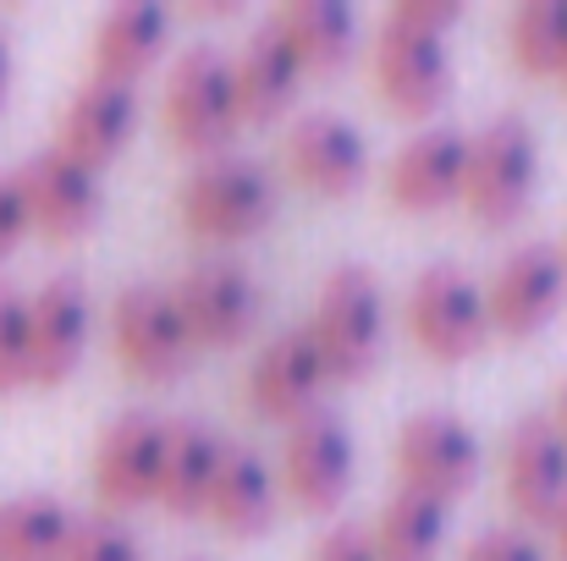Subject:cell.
<instances>
[{
	"mask_svg": "<svg viewBox=\"0 0 567 561\" xmlns=\"http://www.w3.org/2000/svg\"><path fill=\"white\" fill-rule=\"evenodd\" d=\"M28 385V292L0 281V396Z\"/></svg>",
	"mask_w": 567,
	"mask_h": 561,
	"instance_id": "29",
	"label": "cell"
},
{
	"mask_svg": "<svg viewBox=\"0 0 567 561\" xmlns=\"http://www.w3.org/2000/svg\"><path fill=\"white\" fill-rule=\"evenodd\" d=\"M276 215V172L243 155H215L198 160L177 187V220L193 242L231 248L248 242L270 226Z\"/></svg>",
	"mask_w": 567,
	"mask_h": 561,
	"instance_id": "2",
	"label": "cell"
},
{
	"mask_svg": "<svg viewBox=\"0 0 567 561\" xmlns=\"http://www.w3.org/2000/svg\"><path fill=\"white\" fill-rule=\"evenodd\" d=\"M557 83H563V89H567V66H563V77H557Z\"/></svg>",
	"mask_w": 567,
	"mask_h": 561,
	"instance_id": "37",
	"label": "cell"
},
{
	"mask_svg": "<svg viewBox=\"0 0 567 561\" xmlns=\"http://www.w3.org/2000/svg\"><path fill=\"white\" fill-rule=\"evenodd\" d=\"M133 127H138V94L122 89V83H100L89 77L66 105H61V122H55V155L78 160L83 172L105 177V166L133 144Z\"/></svg>",
	"mask_w": 567,
	"mask_h": 561,
	"instance_id": "18",
	"label": "cell"
},
{
	"mask_svg": "<svg viewBox=\"0 0 567 561\" xmlns=\"http://www.w3.org/2000/svg\"><path fill=\"white\" fill-rule=\"evenodd\" d=\"M6 100H11V39L0 28V116H6Z\"/></svg>",
	"mask_w": 567,
	"mask_h": 561,
	"instance_id": "34",
	"label": "cell"
},
{
	"mask_svg": "<svg viewBox=\"0 0 567 561\" xmlns=\"http://www.w3.org/2000/svg\"><path fill=\"white\" fill-rule=\"evenodd\" d=\"M385 22L408 28V33H430V39H446L457 22H463V6L457 0H396L385 11Z\"/></svg>",
	"mask_w": 567,
	"mask_h": 561,
	"instance_id": "30",
	"label": "cell"
},
{
	"mask_svg": "<svg viewBox=\"0 0 567 561\" xmlns=\"http://www.w3.org/2000/svg\"><path fill=\"white\" fill-rule=\"evenodd\" d=\"M551 424L563 429V440H567V380H563V391H557V413H551Z\"/></svg>",
	"mask_w": 567,
	"mask_h": 561,
	"instance_id": "36",
	"label": "cell"
},
{
	"mask_svg": "<svg viewBox=\"0 0 567 561\" xmlns=\"http://www.w3.org/2000/svg\"><path fill=\"white\" fill-rule=\"evenodd\" d=\"M331 380L320 370V353H315V342H309V331L303 325H292V331H276L259 353H254V364H248V380H243V402L265 418V424H298L303 413H315L320 407V391H326Z\"/></svg>",
	"mask_w": 567,
	"mask_h": 561,
	"instance_id": "17",
	"label": "cell"
},
{
	"mask_svg": "<svg viewBox=\"0 0 567 561\" xmlns=\"http://www.w3.org/2000/svg\"><path fill=\"white\" fill-rule=\"evenodd\" d=\"M28 237V209H22V193L11 177H0V264L17 253V242Z\"/></svg>",
	"mask_w": 567,
	"mask_h": 561,
	"instance_id": "33",
	"label": "cell"
},
{
	"mask_svg": "<svg viewBox=\"0 0 567 561\" xmlns=\"http://www.w3.org/2000/svg\"><path fill=\"white\" fill-rule=\"evenodd\" d=\"M507 55L524 77H563L567 66V0H529L507 22Z\"/></svg>",
	"mask_w": 567,
	"mask_h": 561,
	"instance_id": "27",
	"label": "cell"
},
{
	"mask_svg": "<svg viewBox=\"0 0 567 561\" xmlns=\"http://www.w3.org/2000/svg\"><path fill=\"white\" fill-rule=\"evenodd\" d=\"M161 122L183 155H198V160L226 155V144L243 133L237 105H231V77H226V50L193 44L172 61L166 94H161Z\"/></svg>",
	"mask_w": 567,
	"mask_h": 561,
	"instance_id": "5",
	"label": "cell"
},
{
	"mask_svg": "<svg viewBox=\"0 0 567 561\" xmlns=\"http://www.w3.org/2000/svg\"><path fill=\"white\" fill-rule=\"evenodd\" d=\"M172 303L193 336V353H231L254 336L265 292L237 259H198L172 287Z\"/></svg>",
	"mask_w": 567,
	"mask_h": 561,
	"instance_id": "9",
	"label": "cell"
},
{
	"mask_svg": "<svg viewBox=\"0 0 567 561\" xmlns=\"http://www.w3.org/2000/svg\"><path fill=\"white\" fill-rule=\"evenodd\" d=\"M309 561H375V557H370V540H364V529H353V523H337V529H326V534L315 540Z\"/></svg>",
	"mask_w": 567,
	"mask_h": 561,
	"instance_id": "32",
	"label": "cell"
},
{
	"mask_svg": "<svg viewBox=\"0 0 567 561\" xmlns=\"http://www.w3.org/2000/svg\"><path fill=\"white\" fill-rule=\"evenodd\" d=\"M220 435L204 418H166L161 429V468H155V507L172 518H204V496L220 463Z\"/></svg>",
	"mask_w": 567,
	"mask_h": 561,
	"instance_id": "23",
	"label": "cell"
},
{
	"mask_svg": "<svg viewBox=\"0 0 567 561\" xmlns=\"http://www.w3.org/2000/svg\"><path fill=\"white\" fill-rule=\"evenodd\" d=\"M265 28L281 39V50L298 61L303 77H337L359 44V17L342 0H287L270 11Z\"/></svg>",
	"mask_w": 567,
	"mask_h": 561,
	"instance_id": "22",
	"label": "cell"
},
{
	"mask_svg": "<svg viewBox=\"0 0 567 561\" xmlns=\"http://www.w3.org/2000/svg\"><path fill=\"white\" fill-rule=\"evenodd\" d=\"M161 429H166V418H155L144 407L105 424V435L94 446V463H89V485H94V501L105 507V518H122V512H138V507L155 501Z\"/></svg>",
	"mask_w": 567,
	"mask_h": 561,
	"instance_id": "16",
	"label": "cell"
},
{
	"mask_svg": "<svg viewBox=\"0 0 567 561\" xmlns=\"http://www.w3.org/2000/svg\"><path fill=\"white\" fill-rule=\"evenodd\" d=\"M55 561H144V540L122 518L94 512V518H72Z\"/></svg>",
	"mask_w": 567,
	"mask_h": 561,
	"instance_id": "28",
	"label": "cell"
},
{
	"mask_svg": "<svg viewBox=\"0 0 567 561\" xmlns=\"http://www.w3.org/2000/svg\"><path fill=\"white\" fill-rule=\"evenodd\" d=\"M281 177L309 193V198H348L353 187L370 177V144L353 122L342 116H298L287 133H281Z\"/></svg>",
	"mask_w": 567,
	"mask_h": 561,
	"instance_id": "13",
	"label": "cell"
},
{
	"mask_svg": "<svg viewBox=\"0 0 567 561\" xmlns=\"http://www.w3.org/2000/svg\"><path fill=\"white\" fill-rule=\"evenodd\" d=\"M551 540H557V561H567V501H563V512L551 518Z\"/></svg>",
	"mask_w": 567,
	"mask_h": 561,
	"instance_id": "35",
	"label": "cell"
},
{
	"mask_svg": "<svg viewBox=\"0 0 567 561\" xmlns=\"http://www.w3.org/2000/svg\"><path fill=\"white\" fill-rule=\"evenodd\" d=\"M502 496L535 529H551V518L563 512L567 440H563V429L551 424V413H529V418H518L507 429V446H502Z\"/></svg>",
	"mask_w": 567,
	"mask_h": 561,
	"instance_id": "15",
	"label": "cell"
},
{
	"mask_svg": "<svg viewBox=\"0 0 567 561\" xmlns=\"http://www.w3.org/2000/svg\"><path fill=\"white\" fill-rule=\"evenodd\" d=\"M457 561H551V557L529 534H518V529H491V534L468 540V551Z\"/></svg>",
	"mask_w": 567,
	"mask_h": 561,
	"instance_id": "31",
	"label": "cell"
},
{
	"mask_svg": "<svg viewBox=\"0 0 567 561\" xmlns=\"http://www.w3.org/2000/svg\"><path fill=\"white\" fill-rule=\"evenodd\" d=\"M226 77H231V105H237V127H276L292 100H298V61L281 50V39L270 28H254L231 55H226Z\"/></svg>",
	"mask_w": 567,
	"mask_h": 561,
	"instance_id": "21",
	"label": "cell"
},
{
	"mask_svg": "<svg viewBox=\"0 0 567 561\" xmlns=\"http://www.w3.org/2000/svg\"><path fill=\"white\" fill-rule=\"evenodd\" d=\"M370 89L375 100L402 116V122H424L441 111V100L452 94V55L446 39L430 33H408L396 22H380L375 44H370Z\"/></svg>",
	"mask_w": 567,
	"mask_h": 561,
	"instance_id": "11",
	"label": "cell"
},
{
	"mask_svg": "<svg viewBox=\"0 0 567 561\" xmlns=\"http://www.w3.org/2000/svg\"><path fill=\"white\" fill-rule=\"evenodd\" d=\"M11 183L22 193L28 231H39L55 248L83 242L94 231V220L105 215V177L83 172L78 160H66L55 149H39L22 172H11Z\"/></svg>",
	"mask_w": 567,
	"mask_h": 561,
	"instance_id": "12",
	"label": "cell"
},
{
	"mask_svg": "<svg viewBox=\"0 0 567 561\" xmlns=\"http://www.w3.org/2000/svg\"><path fill=\"white\" fill-rule=\"evenodd\" d=\"M540 187V144L524 116H491L463 149V187L457 204L474 226L502 231L518 226Z\"/></svg>",
	"mask_w": 567,
	"mask_h": 561,
	"instance_id": "1",
	"label": "cell"
},
{
	"mask_svg": "<svg viewBox=\"0 0 567 561\" xmlns=\"http://www.w3.org/2000/svg\"><path fill=\"white\" fill-rule=\"evenodd\" d=\"M353 468H359V446H353L348 418H337L331 407H315L298 424H287L281 457H276L270 474H276L281 501H292L309 518H326V512L342 507V496L353 485Z\"/></svg>",
	"mask_w": 567,
	"mask_h": 561,
	"instance_id": "6",
	"label": "cell"
},
{
	"mask_svg": "<svg viewBox=\"0 0 567 561\" xmlns=\"http://www.w3.org/2000/svg\"><path fill=\"white\" fill-rule=\"evenodd\" d=\"M485 298V320H491V336H507V342H529L540 336L557 309L567 298V264L557 242H524L513 248L496 276L480 287Z\"/></svg>",
	"mask_w": 567,
	"mask_h": 561,
	"instance_id": "10",
	"label": "cell"
},
{
	"mask_svg": "<svg viewBox=\"0 0 567 561\" xmlns=\"http://www.w3.org/2000/svg\"><path fill=\"white\" fill-rule=\"evenodd\" d=\"M111 359L138 385H177L193 370V336L172 303V287L133 281L111 303Z\"/></svg>",
	"mask_w": 567,
	"mask_h": 561,
	"instance_id": "4",
	"label": "cell"
},
{
	"mask_svg": "<svg viewBox=\"0 0 567 561\" xmlns=\"http://www.w3.org/2000/svg\"><path fill=\"white\" fill-rule=\"evenodd\" d=\"M276 507H281V490H276L270 463L254 446L226 440L220 463H215V479H209V496H204V518L226 540H259L276 523Z\"/></svg>",
	"mask_w": 567,
	"mask_h": 561,
	"instance_id": "20",
	"label": "cell"
},
{
	"mask_svg": "<svg viewBox=\"0 0 567 561\" xmlns=\"http://www.w3.org/2000/svg\"><path fill=\"white\" fill-rule=\"evenodd\" d=\"M463 149H468V138L452 133V127L413 133L391 155V166H385V198H391V209H402V215H435V209L457 204Z\"/></svg>",
	"mask_w": 567,
	"mask_h": 561,
	"instance_id": "19",
	"label": "cell"
},
{
	"mask_svg": "<svg viewBox=\"0 0 567 561\" xmlns=\"http://www.w3.org/2000/svg\"><path fill=\"white\" fill-rule=\"evenodd\" d=\"M72 529V512L55 496H11L0 501V561H55Z\"/></svg>",
	"mask_w": 567,
	"mask_h": 561,
	"instance_id": "26",
	"label": "cell"
},
{
	"mask_svg": "<svg viewBox=\"0 0 567 561\" xmlns=\"http://www.w3.org/2000/svg\"><path fill=\"white\" fill-rule=\"evenodd\" d=\"M89 331H94L89 287L78 276H50L28 298V385L39 391L66 385L89 353Z\"/></svg>",
	"mask_w": 567,
	"mask_h": 561,
	"instance_id": "14",
	"label": "cell"
},
{
	"mask_svg": "<svg viewBox=\"0 0 567 561\" xmlns=\"http://www.w3.org/2000/svg\"><path fill=\"white\" fill-rule=\"evenodd\" d=\"M402 325H408V342L430 364H468L491 336L480 281H468L452 264H430L413 276V287L402 298Z\"/></svg>",
	"mask_w": 567,
	"mask_h": 561,
	"instance_id": "7",
	"label": "cell"
},
{
	"mask_svg": "<svg viewBox=\"0 0 567 561\" xmlns=\"http://www.w3.org/2000/svg\"><path fill=\"white\" fill-rule=\"evenodd\" d=\"M172 39V11L161 6H116L100 17L94 39H89V66L100 83H122L133 89L166 50Z\"/></svg>",
	"mask_w": 567,
	"mask_h": 561,
	"instance_id": "24",
	"label": "cell"
},
{
	"mask_svg": "<svg viewBox=\"0 0 567 561\" xmlns=\"http://www.w3.org/2000/svg\"><path fill=\"white\" fill-rule=\"evenodd\" d=\"M364 540L375 561H435L446 546V507L396 490L364 529Z\"/></svg>",
	"mask_w": 567,
	"mask_h": 561,
	"instance_id": "25",
	"label": "cell"
},
{
	"mask_svg": "<svg viewBox=\"0 0 567 561\" xmlns=\"http://www.w3.org/2000/svg\"><path fill=\"white\" fill-rule=\"evenodd\" d=\"M391 463H396V490L424 496L435 507H452L480 479V440L452 413H413L396 429Z\"/></svg>",
	"mask_w": 567,
	"mask_h": 561,
	"instance_id": "8",
	"label": "cell"
},
{
	"mask_svg": "<svg viewBox=\"0 0 567 561\" xmlns=\"http://www.w3.org/2000/svg\"><path fill=\"white\" fill-rule=\"evenodd\" d=\"M303 331H309L331 385H359L380 364V347H385L380 281L364 264H337L320 281V298H315V314H309Z\"/></svg>",
	"mask_w": 567,
	"mask_h": 561,
	"instance_id": "3",
	"label": "cell"
},
{
	"mask_svg": "<svg viewBox=\"0 0 567 561\" xmlns=\"http://www.w3.org/2000/svg\"><path fill=\"white\" fill-rule=\"evenodd\" d=\"M563 264H567V248H563Z\"/></svg>",
	"mask_w": 567,
	"mask_h": 561,
	"instance_id": "38",
	"label": "cell"
}]
</instances>
